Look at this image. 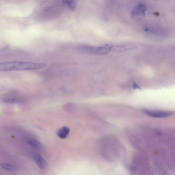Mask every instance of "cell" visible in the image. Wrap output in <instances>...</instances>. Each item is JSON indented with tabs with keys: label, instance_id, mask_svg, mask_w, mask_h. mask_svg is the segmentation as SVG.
<instances>
[{
	"label": "cell",
	"instance_id": "obj_4",
	"mask_svg": "<svg viewBox=\"0 0 175 175\" xmlns=\"http://www.w3.org/2000/svg\"><path fill=\"white\" fill-rule=\"evenodd\" d=\"M146 114L153 118H165L172 115V113L169 111H154L144 110Z\"/></svg>",
	"mask_w": 175,
	"mask_h": 175
},
{
	"label": "cell",
	"instance_id": "obj_8",
	"mask_svg": "<svg viewBox=\"0 0 175 175\" xmlns=\"http://www.w3.org/2000/svg\"><path fill=\"white\" fill-rule=\"evenodd\" d=\"M70 132V129L68 127L64 126L59 129L57 132V135L59 138L62 139H66Z\"/></svg>",
	"mask_w": 175,
	"mask_h": 175
},
{
	"label": "cell",
	"instance_id": "obj_5",
	"mask_svg": "<svg viewBox=\"0 0 175 175\" xmlns=\"http://www.w3.org/2000/svg\"><path fill=\"white\" fill-rule=\"evenodd\" d=\"M137 46L134 45L125 44L113 46L112 50L116 52H123L129 50L135 49Z\"/></svg>",
	"mask_w": 175,
	"mask_h": 175
},
{
	"label": "cell",
	"instance_id": "obj_11",
	"mask_svg": "<svg viewBox=\"0 0 175 175\" xmlns=\"http://www.w3.org/2000/svg\"><path fill=\"white\" fill-rule=\"evenodd\" d=\"M63 2L64 4L69 7L72 10H75L77 6V2L75 1H64Z\"/></svg>",
	"mask_w": 175,
	"mask_h": 175
},
{
	"label": "cell",
	"instance_id": "obj_6",
	"mask_svg": "<svg viewBox=\"0 0 175 175\" xmlns=\"http://www.w3.org/2000/svg\"><path fill=\"white\" fill-rule=\"evenodd\" d=\"M22 97L15 96L14 95H7L3 97L2 101L5 103L14 104L21 103L24 101Z\"/></svg>",
	"mask_w": 175,
	"mask_h": 175
},
{
	"label": "cell",
	"instance_id": "obj_9",
	"mask_svg": "<svg viewBox=\"0 0 175 175\" xmlns=\"http://www.w3.org/2000/svg\"><path fill=\"white\" fill-rule=\"evenodd\" d=\"M28 143L31 147L37 149H40L41 145L40 143L35 139H30L28 141Z\"/></svg>",
	"mask_w": 175,
	"mask_h": 175
},
{
	"label": "cell",
	"instance_id": "obj_2",
	"mask_svg": "<svg viewBox=\"0 0 175 175\" xmlns=\"http://www.w3.org/2000/svg\"><path fill=\"white\" fill-rule=\"evenodd\" d=\"M113 47L111 44H106L100 46H82L78 47V49L80 51L87 52L95 55H106L110 52Z\"/></svg>",
	"mask_w": 175,
	"mask_h": 175
},
{
	"label": "cell",
	"instance_id": "obj_12",
	"mask_svg": "<svg viewBox=\"0 0 175 175\" xmlns=\"http://www.w3.org/2000/svg\"><path fill=\"white\" fill-rule=\"evenodd\" d=\"M133 89H141L140 86H139L138 84L136 83H134L133 85Z\"/></svg>",
	"mask_w": 175,
	"mask_h": 175
},
{
	"label": "cell",
	"instance_id": "obj_7",
	"mask_svg": "<svg viewBox=\"0 0 175 175\" xmlns=\"http://www.w3.org/2000/svg\"><path fill=\"white\" fill-rule=\"evenodd\" d=\"M34 159L39 168L44 169L47 166V163L40 155L35 154L33 156Z\"/></svg>",
	"mask_w": 175,
	"mask_h": 175
},
{
	"label": "cell",
	"instance_id": "obj_3",
	"mask_svg": "<svg viewBox=\"0 0 175 175\" xmlns=\"http://www.w3.org/2000/svg\"><path fill=\"white\" fill-rule=\"evenodd\" d=\"M147 10L146 5L143 3H139L132 11L131 16L134 19H139L144 17Z\"/></svg>",
	"mask_w": 175,
	"mask_h": 175
},
{
	"label": "cell",
	"instance_id": "obj_10",
	"mask_svg": "<svg viewBox=\"0 0 175 175\" xmlns=\"http://www.w3.org/2000/svg\"><path fill=\"white\" fill-rule=\"evenodd\" d=\"M1 166L5 170L9 172H14L16 171V169L13 166L6 163H2L1 164Z\"/></svg>",
	"mask_w": 175,
	"mask_h": 175
},
{
	"label": "cell",
	"instance_id": "obj_1",
	"mask_svg": "<svg viewBox=\"0 0 175 175\" xmlns=\"http://www.w3.org/2000/svg\"><path fill=\"white\" fill-rule=\"evenodd\" d=\"M46 64L20 61L0 62V72L37 70L44 68Z\"/></svg>",
	"mask_w": 175,
	"mask_h": 175
}]
</instances>
